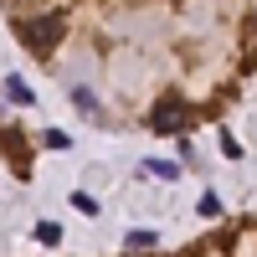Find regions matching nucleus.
Segmentation results:
<instances>
[{"label":"nucleus","mask_w":257,"mask_h":257,"mask_svg":"<svg viewBox=\"0 0 257 257\" xmlns=\"http://www.w3.org/2000/svg\"><path fill=\"white\" fill-rule=\"evenodd\" d=\"M62 31H67V16L62 11H47V16H31V21H21V41L36 52V57H47L57 41H62Z\"/></svg>","instance_id":"f257e3e1"},{"label":"nucleus","mask_w":257,"mask_h":257,"mask_svg":"<svg viewBox=\"0 0 257 257\" xmlns=\"http://www.w3.org/2000/svg\"><path fill=\"white\" fill-rule=\"evenodd\" d=\"M149 128H155V134H185L190 128V103L180 93H165L155 108H149Z\"/></svg>","instance_id":"f03ea898"},{"label":"nucleus","mask_w":257,"mask_h":257,"mask_svg":"<svg viewBox=\"0 0 257 257\" xmlns=\"http://www.w3.org/2000/svg\"><path fill=\"white\" fill-rule=\"evenodd\" d=\"M6 98H11V103H31V88H26L21 77H6Z\"/></svg>","instance_id":"7ed1b4c3"},{"label":"nucleus","mask_w":257,"mask_h":257,"mask_svg":"<svg viewBox=\"0 0 257 257\" xmlns=\"http://www.w3.org/2000/svg\"><path fill=\"white\" fill-rule=\"evenodd\" d=\"M144 170H149V175H160V180H175V175H180V165H170V160H149Z\"/></svg>","instance_id":"20e7f679"},{"label":"nucleus","mask_w":257,"mask_h":257,"mask_svg":"<svg viewBox=\"0 0 257 257\" xmlns=\"http://www.w3.org/2000/svg\"><path fill=\"white\" fill-rule=\"evenodd\" d=\"M0 144H6V155H11V160L26 155V139H21V134H0Z\"/></svg>","instance_id":"39448f33"},{"label":"nucleus","mask_w":257,"mask_h":257,"mask_svg":"<svg viewBox=\"0 0 257 257\" xmlns=\"http://www.w3.org/2000/svg\"><path fill=\"white\" fill-rule=\"evenodd\" d=\"M128 247H134V252L139 247H155V231H128Z\"/></svg>","instance_id":"423d86ee"},{"label":"nucleus","mask_w":257,"mask_h":257,"mask_svg":"<svg viewBox=\"0 0 257 257\" xmlns=\"http://www.w3.org/2000/svg\"><path fill=\"white\" fill-rule=\"evenodd\" d=\"M36 237H41V242H47V247H52V242H57V237H62V231H57V226H52V221H41V226H36Z\"/></svg>","instance_id":"0eeeda50"}]
</instances>
